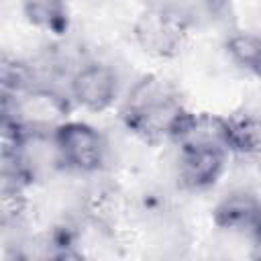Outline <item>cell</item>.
<instances>
[{
	"mask_svg": "<svg viewBox=\"0 0 261 261\" xmlns=\"http://www.w3.org/2000/svg\"><path fill=\"white\" fill-rule=\"evenodd\" d=\"M188 108L181 104L175 88L159 75H143L130 88L120 120L126 130L149 145L171 141L173 130Z\"/></svg>",
	"mask_w": 261,
	"mask_h": 261,
	"instance_id": "cell-1",
	"label": "cell"
},
{
	"mask_svg": "<svg viewBox=\"0 0 261 261\" xmlns=\"http://www.w3.org/2000/svg\"><path fill=\"white\" fill-rule=\"evenodd\" d=\"M53 145L59 163L80 173H96L106 161V141L90 124L63 120L53 128Z\"/></svg>",
	"mask_w": 261,
	"mask_h": 261,
	"instance_id": "cell-2",
	"label": "cell"
},
{
	"mask_svg": "<svg viewBox=\"0 0 261 261\" xmlns=\"http://www.w3.org/2000/svg\"><path fill=\"white\" fill-rule=\"evenodd\" d=\"M188 35V20L173 8H149L135 22V39L153 57H171Z\"/></svg>",
	"mask_w": 261,
	"mask_h": 261,
	"instance_id": "cell-3",
	"label": "cell"
},
{
	"mask_svg": "<svg viewBox=\"0 0 261 261\" xmlns=\"http://www.w3.org/2000/svg\"><path fill=\"white\" fill-rule=\"evenodd\" d=\"M69 92L75 104L84 110L104 112L116 102L118 77L114 69L104 63H86L73 71Z\"/></svg>",
	"mask_w": 261,
	"mask_h": 261,
	"instance_id": "cell-4",
	"label": "cell"
},
{
	"mask_svg": "<svg viewBox=\"0 0 261 261\" xmlns=\"http://www.w3.org/2000/svg\"><path fill=\"white\" fill-rule=\"evenodd\" d=\"M226 149L198 147L179 149V181L188 190H208L212 188L226 167Z\"/></svg>",
	"mask_w": 261,
	"mask_h": 261,
	"instance_id": "cell-5",
	"label": "cell"
},
{
	"mask_svg": "<svg viewBox=\"0 0 261 261\" xmlns=\"http://www.w3.org/2000/svg\"><path fill=\"white\" fill-rule=\"evenodd\" d=\"M212 220L224 230L253 234L261 226V202L249 192H232L216 204Z\"/></svg>",
	"mask_w": 261,
	"mask_h": 261,
	"instance_id": "cell-6",
	"label": "cell"
},
{
	"mask_svg": "<svg viewBox=\"0 0 261 261\" xmlns=\"http://www.w3.org/2000/svg\"><path fill=\"white\" fill-rule=\"evenodd\" d=\"M228 151L237 155H261V118L255 114L226 116Z\"/></svg>",
	"mask_w": 261,
	"mask_h": 261,
	"instance_id": "cell-7",
	"label": "cell"
},
{
	"mask_svg": "<svg viewBox=\"0 0 261 261\" xmlns=\"http://www.w3.org/2000/svg\"><path fill=\"white\" fill-rule=\"evenodd\" d=\"M27 20L51 35H63L69 24L65 0H20Z\"/></svg>",
	"mask_w": 261,
	"mask_h": 261,
	"instance_id": "cell-8",
	"label": "cell"
},
{
	"mask_svg": "<svg viewBox=\"0 0 261 261\" xmlns=\"http://www.w3.org/2000/svg\"><path fill=\"white\" fill-rule=\"evenodd\" d=\"M226 51L234 63L261 75V37L255 33H234L226 41Z\"/></svg>",
	"mask_w": 261,
	"mask_h": 261,
	"instance_id": "cell-9",
	"label": "cell"
},
{
	"mask_svg": "<svg viewBox=\"0 0 261 261\" xmlns=\"http://www.w3.org/2000/svg\"><path fill=\"white\" fill-rule=\"evenodd\" d=\"M27 208L24 198V186L14 181H2V198H0V210H2V222L10 224L16 222Z\"/></svg>",
	"mask_w": 261,
	"mask_h": 261,
	"instance_id": "cell-10",
	"label": "cell"
},
{
	"mask_svg": "<svg viewBox=\"0 0 261 261\" xmlns=\"http://www.w3.org/2000/svg\"><path fill=\"white\" fill-rule=\"evenodd\" d=\"M251 237H253V243H255V255L261 257V226H259Z\"/></svg>",
	"mask_w": 261,
	"mask_h": 261,
	"instance_id": "cell-11",
	"label": "cell"
}]
</instances>
